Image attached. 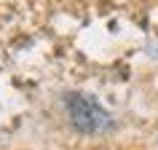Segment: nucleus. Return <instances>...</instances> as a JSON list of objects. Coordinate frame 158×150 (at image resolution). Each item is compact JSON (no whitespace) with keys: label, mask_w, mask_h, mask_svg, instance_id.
Returning <instances> with one entry per match:
<instances>
[{"label":"nucleus","mask_w":158,"mask_h":150,"mask_svg":"<svg viewBox=\"0 0 158 150\" xmlns=\"http://www.w3.org/2000/svg\"><path fill=\"white\" fill-rule=\"evenodd\" d=\"M67 113H70V121H73L75 129H81L86 134H97L110 129V115L97 105V102L86 99V97H78V94H70L67 97Z\"/></svg>","instance_id":"obj_1"}]
</instances>
